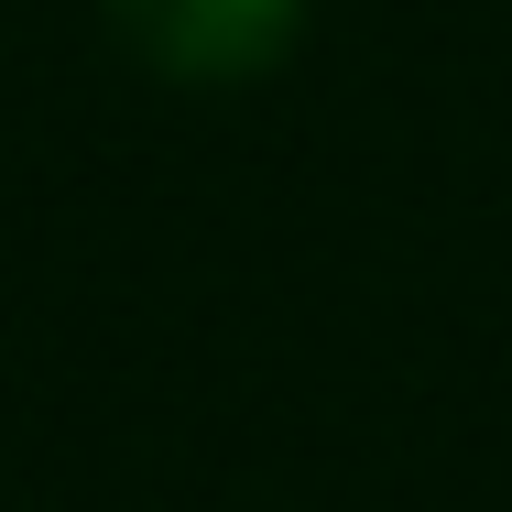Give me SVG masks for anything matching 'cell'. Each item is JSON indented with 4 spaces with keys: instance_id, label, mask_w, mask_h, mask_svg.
Segmentation results:
<instances>
[{
    "instance_id": "6da1fadb",
    "label": "cell",
    "mask_w": 512,
    "mask_h": 512,
    "mask_svg": "<svg viewBox=\"0 0 512 512\" xmlns=\"http://www.w3.org/2000/svg\"><path fill=\"white\" fill-rule=\"evenodd\" d=\"M109 22L164 77H251V66L284 55L295 0H109Z\"/></svg>"
}]
</instances>
